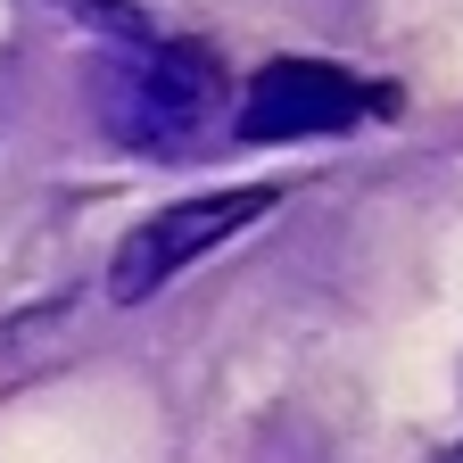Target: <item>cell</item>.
<instances>
[{
    "instance_id": "1",
    "label": "cell",
    "mask_w": 463,
    "mask_h": 463,
    "mask_svg": "<svg viewBox=\"0 0 463 463\" xmlns=\"http://www.w3.org/2000/svg\"><path fill=\"white\" fill-rule=\"evenodd\" d=\"M91 108L125 149L183 157L191 133H207V116L223 108V67L199 42H141V50H116L99 67Z\"/></svg>"
},
{
    "instance_id": "2",
    "label": "cell",
    "mask_w": 463,
    "mask_h": 463,
    "mask_svg": "<svg viewBox=\"0 0 463 463\" xmlns=\"http://www.w3.org/2000/svg\"><path fill=\"white\" fill-rule=\"evenodd\" d=\"M373 108H389V91L356 83L347 67H323V58H281V67L257 75V91H249V108H241V133H249V141H315V133L364 125Z\"/></svg>"
},
{
    "instance_id": "3",
    "label": "cell",
    "mask_w": 463,
    "mask_h": 463,
    "mask_svg": "<svg viewBox=\"0 0 463 463\" xmlns=\"http://www.w3.org/2000/svg\"><path fill=\"white\" fill-rule=\"evenodd\" d=\"M273 207V191H215V199H183V207H165V215H149L125 249H116V273H108V289L116 298H149V289H165L183 265H199L215 241H232L241 223H257Z\"/></svg>"
},
{
    "instance_id": "4",
    "label": "cell",
    "mask_w": 463,
    "mask_h": 463,
    "mask_svg": "<svg viewBox=\"0 0 463 463\" xmlns=\"http://www.w3.org/2000/svg\"><path fill=\"white\" fill-rule=\"evenodd\" d=\"M430 463H463V447H447V455H430Z\"/></svg>"
}]
</instances>
